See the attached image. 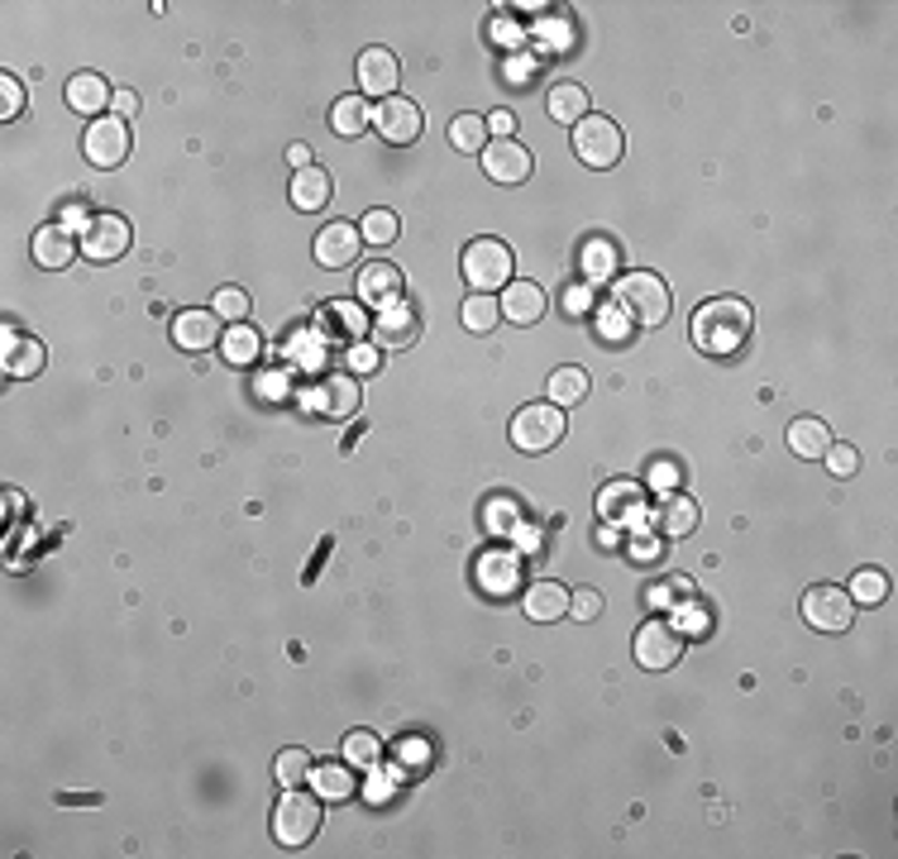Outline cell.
Masks as SVG:
<instances>
[{
  "label": "cell",
  "instance_id": "6da1fadb",
  "mask_svg": "<svg viewBox=\"0 0 898 859\" xmlns=\"http://www.w3.org/2000/svg\"><path fill=\"white\" fill-rule=\"evenodd\" d=\"M756 334V316L741 296H717V301H703L698 316H693V344L712 358H732L741 349L750 344Z\"/></svg>",
  "mask_w": 898,
  "mask_h": 859
},
{
  "label": "cell",
  "instance_id": "7a4b0ae2",
  "mask_svg": "<svg viewBox=\"0 0 898 859\" xmlns=\"http://www.w3.org/2000/svg\"><path fill=\"white\" fill-rule=\"evenodd\" d=\"M612 301H617L621 316H627V325H636V330H660V325L669 320V306H674V296H669L665 277H655V273H627V277H617Z\"/></svg>",
  "mask_w": 898,
  "mask_h": 859
},
{
  "label": "cell",
  "instance_id": "3957f363",
  "mask_svg": "<svg viewBox=\"0 0 898 859\" xmlns=\"http://www.w3.org/2000/svg\"><path fill=\"white\" fill-rule=\"evenodd\" d=\"M320 821H326V812H320V797H311L302 788H287V797L278 803V812H273V836H278V845H287V850H302V845L316 841Z\"/></svg>",
  "mask_w": 898,
  "mask_h": 859
},
{
  "label": "cell",
  "instance_id": "277c9868",
  "mask_svg": "<svg viewBox=\"0 0 898 859\" xmlns=\"http://www.w3.org/2000/svg\"><path fill=\"white\" fill-rule=\"evenodd\" d=\"M511 273H517V258H511V249L502 244V239H473V244L464 249V282H469L473 292L493 296L497 287L511 282Z\"/></svg>",
  "mask_w": 898,
  "mask_h": 859
},
{
  "label": "cell",
  "instance_id": "5b68a950",
  "mask_svg": "<svg viewBox=\"0 0 898 859\" xmlns=\"http://www.w3.org/2000/svg\"><path fill=\"white\" fill-rule=\"evenodd\" d=\"M565 410L555 402H535V406H521L517 416H511V444H517L521 454H545L555 450L559 440H565Z\"/></svg>",
  "mask_w": 898,
  "mask_h": 859
},
{
  "label": "cell",
  "instance_id": "8992f818",
  "mask_svg": "<svg viewBox=\"0 0 898 859\" xmlns=\"http://www.w3.org/2000/svg\"><path fill=\"white\" fill-rule=\"evenodd\" d=\"M573 153H579V163L589 167H617L621 153H627V139H621V125L607 115H583L579 125H573Z\"/></svg>",
  "mask_w": 898,
  "mask_h": 859
},
{
  "label": "cell",
  "instance_id": "52a82bcc",
  "mask_svg": "<svg viewBox=\"0 0 898 859\" xmlns=\"http://www.w3.org/2000/svg\"><path fill=\"white\" fill-rule=\"evenodd\" d=\"M679 655H684V631H679L669 616H650V621L636 631V664L650 673L674 669Z\"/></svg>",
  "mask_w": 898,
  "mask_h": 859
},
{
  "label": "cell",
  "instance_id": "ba28073f",
  "mask_svg": "<svg viewBox=\"0 0 898 859\" xmlns=\"http://www.w3.org/2000/svg\"><path fill=\"white\" fill-rule=\"evenodd\" d=\"M804 621L812 626V631H822V635H842L846 626L856 621V602H851V592H846V588H832V583L808 588V592H804Z\"/></svg>",
  "mask_w": 898,
  "mask_h": 859
},
{
  "label": "cell",
  "instance_id": "9c48e42d",
  "mask_svg": "<svg viewBox=\"0 0 898 859\" xmlns=\"http://www.w3.org/2000/svg\"><path fill=\"white\" fill-rule=\"evenodd\" d=\"M81 253H87L91 263H115V258H125L129 253V220L125 215H115V211H105V215H91L87 229H81Z\"/></svg>",
  "mask_w": 898,
  "mask_h": 859
},
{
  "label": "cell",
  "instance_id": "30bf717a",
  "mask_svg": "<svg viewBox=\"0 0 898 859\" xmlns=\"http://www.w3.org/2000/svg\"><path fill=\"white\" fill-rule=\"evenodd\" d=\"M129 119H119V115H105V119H96V125H87V135H81V153H87V163L96 167H119L129 159Z\"/></svg>",
  "mask_w": 898,
  "mask_h": 859
},
{
  "label": "cell",
  "instance_id": "8fae6325",
  "mask_svg": "<svg viewBox=\"0 0 898 859\" xmlns=\"http://www.w3.org/2000/svg\"><path fill=\"white\" fill-rule=\"evenodd\" d=\"M358 87H364V96L392 101V91L402 87L397 53H392V48H364V53H358Z\"/></svg>",
  "mask_w": 898,
  "mask_h": 859
},
{
  "label": "cell",
  "instance_id": "7c38bea8",
  "mask_svg": "<svg viewBox=\"0 0 898 859\" xmlns=\"http://www.w3.org/2000/svg\"><path fill=\"white\" fill-rule=\"evenodd\" d=\"M531 153L521 149L517 139H493L483 149V173L497 181V187H521L526 177H531Z\"/></svg>",
  "mask_w": 898,
  "mask_h": 859
},
{
  "label": "cell",
  "instance_id": "4fadbf2b",
  "mask_svg": "<svg viewBox=\"0 0 898 859\" xmlns=\"http://www.w3.org/2000/svg\"><path fill=\"white\" fill-rule=\"evenodd\" d=\"M374 125H378V135L388 143H397V149L402 143H416L421 139V105H412L406 96H392V101L378 105Z\"/></svg>",
  "mask_w": 898,
  "mask_h": 859
},
{
  "label": "cell",
  "instance_id": "5bb4252c",
  "mask_svg": "<svg viewBox=\"0 0 898 859\" xmlns=\"http://www.w3.org/2000/svg\"><path fill=\"white\" fill-rule=\"evenodd\" d=\"M358 249H364V239H358V225L334 220V225H326V229L316 235V263H320V268H350Z\"/></svg>",
  "mask_w": 898,
  "mask_h": 859
},
{
  "label": "cell",
  "instance_id": "9a60e30c",
  "mask_svg": "<svg viewBox=\"0 0 898 859\" xmlns=\"http://www.w3.org/2000/svg\"><path fill=\"white\" fill-rule=\"evenodd\" d=\"M173 340L187 349V354H206V349L220 344V316L215 311H182L173 320Z\"/></svg>",
  "mask_w": 898,
  "mask_h": 859
},
{
  "label": "cell",
  "instance_id": "2e32d148",
  "mask_svg": "<svg viewBox=\"0 0 898 859\" xmlns=\"http://www.w3.org/2000/svg\"><path fill=\"white\" fill-rule=\"evenodd\" d=\"M105 105H115V87L105 77H96V72H77V77L67 81V111L105 119Z\"/></svg>",
  "mask_w": 898,
  "mask_h": 859
},
{
  "label": "cell",
  "instance_id": "e0dca14e",
  "mask_svg": "<svg viewBox=\"0 0 898 859\" xmlns=\"http://www.w3.org/2000/svg\"><path fill=\"white\" fill-rule=\"evenodd\" d=\"M77 253H81V239L72 235L67 225H43L39 235H34V263H39V268H67Z\"/></svg>",
  "mask_w": 898,
  "mask_h": 859
},
{
  "label": "cell",
  "instance_id": "ac0fdd59",
  "mask_svg": "<svg viewBox=\"0 0 898 859\" xmlns=\"http://www.w3.org/2000/svg\"><path fill=\"white\" fill-rule=\"evenodd\" d=\"M569 611V588L555 583V578H541V583L526 588V621H565Z\"/></svg>",
  "mask_w": 898,
  "mask_h": 859
},
{
  "label": "cell",
  "instance_id": "d6986e66",
  "mask_svg": "<svg viewBox=\"0 0 898 859\" xmlns=\"http://www.w3.org/2000/svg\"><path fill=\"white\" fill-rule=\"evenodd\" d=\"M416 330H421V325H416L412 306H402V301H392V306H382L374 316V334L382 349H406L416 340Z\"/></svg>",
  "mask_w": 898,
  "mask_h": 859
},
{
  "label": "cell",
  "instance_id": "ffe728a7",
  "mask_svg": "<svg viewBox=\"0 0 898 859\" xmlns=\"http://www.w3.org/2000/svg\"><path fill=\"white\" fill-rule=\"evenodd\" d=\"M397 296H402V273L392 268V263H368V268L358 273V301H368V306H392Z\"/></svg>",
  "mask_w": 898,
  "mask_h": 859
},
{
  "label": "cell",
  "instance_id": "44dd1931",
  "mask_svg": "<svg viewBox=\"0 0 898 859\" xmlns=\"http://www.w3.org/2000/svg\"><path fill=\"white\" fill-rule=\"evenodd\" d=\"M502 316L517 320V325H535L545 316V292L535 282H507V296L497 301Z\"/></svg>",
  "mask_w": 898,
  "mask_h": 859
},
{
  "label": "cell",
  "instance_id": "7402d4cb",
  "mask_svg": "<svg viewBox=\"0 0 898 859\" xmlns=\"http://www.w3.org/2000/svg\"><path fill=\"white\" fill-rule=\"evenodd\" d=\"M330 191H334V181L326 167H302V173H292V205L296 211H320V205L330 201Z\"/></svg>",
  "mask_w": 898,
  "mask_h": 859
},
{
  "label": "cell",
  "instance_id": "603a6c76",
  "mask_svg": "<svg viewBox=\"0 0 898 859\" xmlns=\"http://www.w3.org/2000/svg\"><path fill=\"white\" fill-rule=\"evenodd\" d=\"M549 119L555 125H579L589 111V87H579V81H559V87H549Z\"/></svg>",
  "mask_w": 898,
  "mask_h": 859
},
{
  "label": "cell",
  "instance_id": "cb8c5ba5",
  "mask_svg": "<svg viewBox=\"0 0 898 859\" xmlns=\"http://www.w3.org/2000/svg\"><path fill=\"white\" fill-rule=\"evenodd\" d=\"M368 125H374V111H368V96L364 91H358V96H340V101H334V111H330V129H334V135L358 139Z\"/></svg>",
  "mask_w": 898,
  "mask_h": 859
},
{
  "label": "cell",
  "instance_id": "d4e9b609",
  "mask_svg": "<svg viewBox=\"0 0 898 859\" xmlns=\"http://www.w3.org/2000/svg\"><path fill=\"white\" fill-rule=\"evenodd\" d=\"M788 450H794L798 458H822V454L832 450V430L822 426L818 416L794 420V426H788Z\"/></svg>",
  "mask_w": 898,
  "mask_h": 859
},
{
  "label": "cell",
  "instance_id": "484cf974",
  "mask_svg": "<svg viewBox=\"0 0 898 859\" xmlns=\"http://www.w3.org/2000/svg\"><path fill=\"white\" fill-rule=\"evenodd\" d=\"M311 783H316V793L326 797V803H344V797H354V788H358L350 765H334V759H326V765L311 769Z\"/></svg>",
  "mask_w": 898,
  "mask_h": 859
},
{
  "label": "cell",
  "instance_id": "4316f807",
  "mask_svg": "<svg viewBox=\"0 0 898 859\" xmlns=\"http://www.w3.org/2000/svg\"><path fill=\"white\" fill-rule=\"evenodd\" d=\"M517 578H521V568L511 554H488V559L478 564V583H483V592H493V597H507V592L517 588Z\"/></svg>",
  "mask_w": 898,
  "mask_h": 859
},
{
  "label": "cell",
  "instance_id": "83f0119b",
  "mask_svg": "<svg viewBox=\"0 0 898 859\" xmlns=\"http://www.w3.org/2000/svg\"><path fill=\"white\" fill-rule=\"evenodd\" d=\"M665 535H693L698 530V502L693 497H665V506H655Z\"/></svg>",
  "mask_w": 898,
  "mask_h": 859
},
{
  "label": "cell",
  "instance_id": "f1b7e54d",
  "mask_svg": "<svg viewBox=\"0 0 898 859\" xmlns=\"http://www.w3.org/2000/svg\"><path fill=\"white\" fill-rule=\"evenodd\" d=\"M39 368H43V344L5 334V372H10V378H34Z\"/></svg>",
  "mask_w": 898,
  "mask_h": 859
},
{
  "label": "cell",
  "instance_id": "f546056e",
  "mask_svg": "<svg viewBox=\"0 0 898 859\" xmlns=\"http://www.w3.org/2000/svg\"><path fill=\"white\" fill-rule=\"evenodd\" d=\"M583 396H589V372L583 368H559L555 378H549V402H555L559 410H569V406H579Z\"/></svg>",
  "mask_w": 898,
  "mask_h": 859
},
{
  "label": "cell",
  "instance_id": "4dcf8cb0",
  "mask_svg": "<svg viewBox=\"0 0 898 859\" xmlns=\"http://www.w3.org/2000/svg\"><path fill=\"white\" fill-rule=\"evenodd\" d=\"M450 143L459 153H483L488 149V119L483 115H454L450 119Z\"/></svg>",
  "mask_w": 898,
  "mask_h": 859
},
{
  "label": "cell",
  "instance_id": "1f68e13d",
  "mask_svg": "<svg viewBox=\"0 0 898 859\" xmlns=\"http://www.w3.org/2000/svg\"><path fill=\"white\" fill-rule=\"evenodd\" d=\"M220 354L230 363H254L263 354V340L258 330H249V325H230V330L220 334Z\"/></svg>",
  "mask_w": 898,
  "mask_h": 859
},
{
  "label": "cell",
  "instance_id": "d6a6232c",
  "mask_svg": "<svg viewBox=\"0 0 898 859\" xmlns=\"http://www.w3.org/2000/svg\"><path fill=\"white\" fill-rule=\"evenodd\" d=\"M459 316H464V330L488 334V330H493V325L502 320V306H497V301L488 296V292H473L469 301H464V311H459Z\"/></svg>",
  "mask_w": 898,
  "mask_h": 859
},
{
  "label": "cell",
  "instance_id": "836d02e7",
  "mask_svg": "<svg viewBox=\"0 0 898 859\" xmlns=\"http://www.w3.org/2000/svg\"><path fill=\"white\" fill-rule=\"evenodd\" d=\"M311 769L316 765H311L306 749H282V755L273 759V779H278L282 788H302V783L311 779Z\"/></svg>",
  "mask_w": 898,
  "mask_h": 859
},
{
  "label": "cell",
  "instance_id": "e575fe53",
  "mask_svg": "<svg viewBox=\"0 0 898 859\" xmlns=\"http://www.w3.org/2000/svg\"><path fill=\"white\" fill-rule=\"evenodd\" d=\"M846 592H851V602H860V607H880V602L889 597V578H884L880 568H860Z\"/></svg>",
  "mask_w": 898,
  "mask_h": 859
},
{
  "label": "cell",
  "instance_id": "d590c367",
  "mask_svg": "<svg viewBox=\"0 0 898 859\" xmlns=\"http://www.w3.org/2000/svg\"><path fill=\"white\" fill-rule=\"evenodd\" d=\"M402 235V220L392 211H368L364 220H358V239H364V244H392V239Z\"/></svg>",
  "mask_w": 898,
  "mask_h": 859
},
{
  "label": "cell",
  "instance_id": "8d00e7d4",
  "mask_svg": "<svg viewBox=\"0 0 898 859\" xmlns=\"http://www.w3.org/2000/svg\"><path fill=\"white\" fill-rule=\"evenodd\" d=\"M382 759V745H378V735L374 731H354V735H344V765L350 769H374Z\"/></svg>",
  "mask_w": 898,
  "mask_h": 859
},
{
  "label": "cell",
  "instance_id": "74e56055",
  "mask_svg": "<svg viewBox=\"0 0 898 859\" xmlns=\"http://www.w3.org/2000/svg\"><path fill=\"white\" fill-rule=\"evenodd\" d=\"M579 268H583V277H589V282H597V277H607V273L617 268V249L607 244V239H589V244H583Z\"/></svg>",
  "mask_w": 898,
  "mask_h": 859
},
{
  "label": "cell",
  "instance_id": "f35d334b",
  "mask_svg": "<svg viewBox=\"0 0 898 859\" xmlns=\"http://www.w3.org/2000/svg\"><path fill=\"white\" fill-rule=\"evenodd\" d=\"M326 410H330V416H354V410H358V382L344 378V372H340V378H330L326 382Z\"/></svg>",
  "mask_w": 898,
  "mask_h": 859
},
{
  "label": "cell",
  "instance_id": "ab89813d",
  "mask_svg": "<svg viewBox=\"0 0 898 859\" xmlns=\"http://www.w3.org/2000/svg\"><path fill=\"white\" fill-rule=\"evenodd\" d=\"M211 311L220 320H230V325H244V316H249V292L244 287H220L215 292V301H211Z\"/></svg>",
  "mask_w": 898,
  "mask_h": 859
},
{
  "label": "cell",
  "instance_id": "60d3db41",
  "mask_svg": "<svg viewBox=\"0 0 898 859\" xmlns=\"http://www.w3.org/2000/svg\"><path fill=\"white\" fill-rule=\"evenodd\" d=\"M822 458H827V473H832V478H851L856 468H860V450H856V444H836V440H832V450L822 454Z\"/></svg>",
  "mask_w": 898,
  "mask_h": 859
},
{
  "label": "cell",
  "instance_id": "b9f144b4",
  "mask_svg": "<svg viewBox=\"0 0 898 859\" xmlns=\"http://www.w3.org/2000/svg\"><path fill=\"white\" fill-rule=\"evenodd\" d=\"M24 111V87H20V77H0V119H15Z\"/></svg>",
  "mask_w": 898,
  "mask_h": 859
},
{
  "label": "cell",
  "instance_id": "7bdbcfd3",
  "mask_svg": "<svg viewBox=\"0 0 898 859\" xmlns=\"http://www.w3.org/2000/svg\"><path fill=\"white\" fill-rule=\"evenodd\" d=\"M597 611H603V597H597L593 588L569 592V616H573V621H597Z\"/></svg>",
  "mask_w": 898,
  "mask_h": 859
},
{
  "label": "cell",
  "instance_id": "ee69618b",
  "mask_svg": "<svg viewBox=\"0 0 898 859\" xmlns=\"http://www.w3.org/2000/svg\"><path fill=\"white\" fill-rule=\"evenodd\" d=\"M378 363H382V354H378L374 344H354V349H350V368H354V372H378Z\"/></svg>",
  "mask_w": 898,
  "mask_h": 859
},
{
  "label": "cell",
  "instance_id": "f6af8a7d",
  "mask_svg": "<svg viewBox=\"0 0 898 859\" xmlns=\"http://www.w3.org/2000/svg\"><path fill=\"white\" fill-rule=\"evenodd\" d=\"M330 316H334V325H340L344 334H358V330H364V316H358V306H350V301L330 306Z\"/></svg>",
  "mask_w": 898,
  "mask_h": 859
},
{
  "label": "cell",
  "instance_id": "bcb514c9",
  "mask_svg": "<svg viewBox=\"0 0 898 859\" xmlns=\"http://www.w3.org/2000/svg\"><path fill=\"white\" fill-rule=\"evenodd\" d=\"M511 129H517L511 111H493V115H488V135H493V139H511Z\"/></svg>",
  "mask_w": 898,
  "mask_h": 859
},
{
  "label": "cell",
  "instance_id": "7dc6e473",
  "mask_svg": "<svg viewBox=\"0 0 898 859\" xmlns=\"http://www.w3.org/2000/svg\"><path fill=\"white\" fill-rule=\"evenodd\" d=\"M135 111H139V96H135V91H115V115L129 119Z\"/></svg>",
  "mask_w": 898,
  "mask_h": 859
},
{
  "label": "cell",
  "instance_id": "c3c4849f",
  "mask_svg": "<svg viewBox=\"0 0 898 859\" xmlns=\"http://www.w3.org/2000/svg\"><path fill=\"white\" fill-rule=\"evenodd\" d=\"M287 163H292V173H302V167H311V149L306 143H292V149H287Z\"/></svg>",
  "mask_w": 898,
  "mask_h": 859
}]
</instances>
